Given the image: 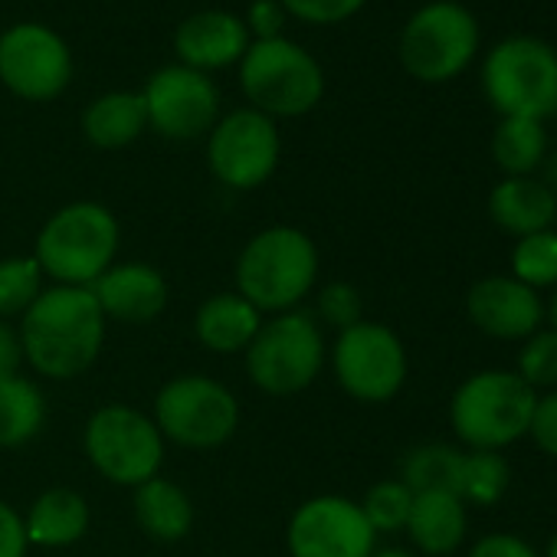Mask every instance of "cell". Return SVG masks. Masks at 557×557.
<instances>
[{
  "label": "cell",
  "mask_w": 557,
  "mask_h": 557,
  "mask_svg": "<svg viewBox=\"0 0 557 557\" xmlns=\"http://www.w3.org/2000/svg\"><path fill=\"white\" fill-rule=\"evenodd\" d=\"M106 315L92 289L53 286L21 315L24 358L34 371L53 381H73L86 374L106 342Z\"/></svg>",
  "instance_id": "cell-1"
},
{
  "label": "cell",
  "mask_w": 557,
  "mask_h": 557,
  "mask_svg": "<svg viewBox=\"0 0 557 557\" xmlns=\"http://www.w3.org/2000/svg\"><path fill=\"white\" fill-rule=\"evenodd\" d=\"M319 283V249L296 226L259 230L236 256V293L259 312H293Z\"/></svg>",
  "instance_id": "cell-2"
},
{
  "label": "cell",
  "mask_w": 557,
  "mask_h": 557,
  "mask_svg": "<svg viewBox=\"0 0 557 557\" xmlns=\"http://www.w3.org/2000/svg\"><path fill=\"white\" fill-rule=\"evenodd\" d=\"M119 220L96 200H76L60 207L40 230L34 259L57 286L89 289L96 278L115 265Z\"/></svg>",
  "instance_id": "cell-3"
},
{
  "label": "cell",
  "mask_w": 557,
  "mask_h": 557,
  "mask_svg": "<svg viewBox=\"0 0 557 557\" xmlns=\"http://www.w3.org/2000/svg\"><path fill=\"white\" fill-rule=\"evenodd\" d=\"M537 394L505 368L475 371L449 397V426L466 449H495L528 436Z\"/></svg>",
  "instance_id": "cell-4"
},
{
  "label": "cell",
  "mask_w": 557,
  "mask_h": 557,
  "mask_svg": "<svg viewBox=\"0 0 557 557\" xmlns=\"http://www.w3.org/2000/svg\"><path fill=\"white\" fill-rule=\"evenodd\" d=\"M239 86L249 109L269 119H296L312 112L325 96L319 60L286 37L252 40L239 60Z\"/></svg>",
  "instance_id": "cell-5"
},
{
  "label": "cell",
  "mask_w": 557,
  "mask_h": 557,
  "mask_svg": "<svg viewBox=\"0 0 557 557\" xmlns=\"http://www.w3.org/2000/svg\"><path fill=\"white\" fill-rule=\"evenodd\" d=\"M482 92L502 119L557 112V50L541 37H505L482 63Z\"/></svg>",
  "instance_id": "cell-6"
},
{
  "label": "cell",
  "mask_w": 557,
  "mask_h": 557,
  "mask_svg": "<svg viewBox=\"0 0 557 557\" xmlns=\"http://www.w3.org/2000/svg\"><path fill=\"white\" fill-rule=\"evenodd\" d=\"M249 381L269 397H293L312 387L325 364V335L309 312H278L262 322L243 351Z\"/></svg>",
  "instance_id": "cell-7"
},
{
  "label": "cell",
  "mask_w": 557,
  "mask_h": 557,
  "mask_svg": "<svg viewBox=\"0 0 557 557\" xmlns=\"http://www.w3.org/2000/svg\"><path fill=\"white\" fill-rule=\"evenodd\" d=\"M397 53L413 79L449 83L479 53V21L456 0H433L404 24Z\"/></svg>",
  "instance_id": "cell-8"
},
{
  "label": "cell",
  "mask_w": 557,
  "mask_h": 557,
  "mask_svg": "<svg viewBox=\"0 0 557 557\" xmlns=\"http://www.w3.org/2000/svg\"><path fill=\"white\" fill-rule=\"evenodd\" d=\"M151 420L164 440L194 453H207L233 440L239 426V400L213 377L184 374L158 391Z\"/></svg>",
  "instance_id": "cell-9"
},
{
  "label": "cell",
  "mask_w": 557,
  "mask_h": 557,
  "mask_svg": "<svg viewBox=\"0 0 557 557\" xmlns=\"http://www.w3.org/2000/svg\"><path fill=\"white\" fill-rule=\"evenodd\" d=\"M83 449L102 479L128 488L154 479L164 462V436L158 433L154 420L125 404L99 407L89 417L83 430Z\"/></svg>",
  "instance_id": "cell-10"
},
{
  "label": "cell",
  "mask_w": 557,
  "mask_h": 557,
  "mask_svg": "<svg viewBox=\"0 0 557 557\" xmlns=\"http://www.w3.org/2000/svg\"><path fill=\"white\" fill-rule=\"evenodd\" d=\"M335 381L358 404H391L410 374L407 348L381 322H358L338 332L332 348Z\"/></svg>",
  "instance_id": "cell-11"
},
{
  "label": "cell",
  "mask_w": 557,
  "mask_h": 557,
  "mask_svg": "<svg viewBox=\"0 0 557 557\" xmlns=\"http://www.w3.org/2000/svg\"><path fill=\"white\" fill-rule=\"evenodd\" d=\"M283 154L278 128L269 115L256 109H236L210 128L207 164L213 177L233 190H252L265 184Z\"/></svg>",
  "instance_id": "cell-12"
},
{
  "label": "cell",
  "mask_w": 557,
  "mask_h": 557,
  "mask_svg": "<svg viewBox=\"0 0 557 557\" xmlns=\"http://www.w3.org/2000/svg\"><path fill=\"white\" fill-rule=\"evenodd\" d=\"M73 79L66 40L44 24H14L0 34V83L17 99L50 102Z\"/></svg>",
  "instance_id": "cell-13"
},
{
  "label": "cell",
  "mask_w": 557,
  "mask_h": 557,
  "mask_svg": "<svg viewBox=\"0 0 557 557\" xmlns=\"http://www.w3.org/2000/svg\"><path fill=\"white\" fill-rule=\"evenodd\" d=\"M286 544L293 557H371L377 550V531L358 502L315 495L293 511Z\"/></svg>",
  "instance_id": "cell-14"
},
{
  "label": "cell",
  "mask_w": 557,
  "mask_h": 557,
  "mask_svg": "<svg viewBox=\"0 0 557 557\" xmlns=\"http://www.w3.org/2000/svg\"><path fill=\"white\" fill-rule=\"evenodd\" d=\"M141 99L148 112V128L171 141H190L207 135L220 115V92L213 79L181 63L161 66L148 79Z\"/></svg>",
  "instance_id": "cell-15"
},
{
  "label": "cell",
  "mask_w": 557,
  "mask_h": 557,
  "mask_svg": "<svg viewBox=\"0 0 557 557\" xmlns=\"http://www.w3.org/2000/svg\"><path fill=\"white\" fill-rule=\"evenodd\" d=\"M469 322L498 342H524L544 329V299L541 293L521 286L511 275H485L466 293Z\"/></svg>",
  "instance_id": "cell-16"
},
{
  "label": "cell",
  "mask_w": 557,
  "mask_h": 557,
  "mask_svg": "<svg viewBox=\"0 0 557 557\" xmlns=\"http://www.w3.org/2000/svg\"><path fill=\"white\" fill-rule=\"evenodd\" d=\"M106 322L148 325L168 309V278L148 262L109 265L89 286Z\"/></svg>",
  "instance_id": "cell-17"
},
{
  "label": "cell",
  "mask_w": 557,
  "mask_h": 557,
  "mask_svg": "<svg viewBox=\"0 0 557 557\" xmlns=\"http://www.w3.org/2000/svg\"><path fill=\"white\" fill-rule=\"evenodd\" d=\"M249 44L252 40H249L246 24L230 11H197L187 21H181L174 34V53L181 66H190L200 73L239 63Z\"/></svg>",
  "instance_id": "cell-18"
},
{
  "label": "cell",
  "mask_w": 557,
  "mask_h": 557,
  "mask_svg": "<svg viewBox=\"0 0 557 557\" xmlns=\"http://www.w3.org/2000/svg\"><path fill=\"white\" fill-rule=\"evenodd\" d=\"M557 194L541 177H502L488 194V220L521 239L541 230H554Z\"/></svg>",
  "instance_id": "cell-19"
},
{
  "label": "cell",
  "mask_w": 557,
  "mask_h": 557,
  "mask_svg": "<svg viewBox=\"0 0 557 557\" xmlns=\"http://www.w3.org/2000/svg\"><path fill=\"white\" fill-rule=\"evenodd\" d=\"M413 547L426 557H449L462 547L469 531L466 502L456 492H420L413 495L410 518L404 528Z\"/></svg>",
  "instance_id": "cell-20"
},
{
  "label": "cell",
  "mask_w": 557,
  "mask_h": 557,
  "mask_svg": "<svg viewBox=\"0 0 557 557\" xmlns=\"http://www.w3.org/2000/svg\"><path fill=\"white\" fill-rule=\"evenodd\" d=\"M262 322V312L239 293H220L197 309L194 335L213 355H239L252 345Z\"/></svg>",
  "instance_id": "cell-21"
},
{
  "label": "cell",
  "mask_w": 557,
  "mask_h": 557,
  "mask_svg": "<svg viewBox=\"0 0 557 557\" xmlns=\"http://www.w3.org/2000/svg\"><path fill=\"white\" fill-rule=\"evenodd\" d=\"M27 541L37 547H70L89 531V505L76 488H47L24 518Z\"/></svg>",
  "instance_id": "cell-22"
},
{
  "label": "cell",
  "mask_w": 557,
  "mask_h": 557,
  "mask_svg": "<svg viewBox=\"0 0 557 557\" xmlns=\"http://www.w3.org/2000/svg\"><path fill=\"white\" fill-rule=\"evenodd\" d=\"M135 521L151 541L174 544L190 534L194 502L177 482L154 475L135 488Z\"/></svg>",
  "instance_id": "cell-23"
},
{
  "label": "cell",
  "mask_w": 557,
  "mask_h": 557,
  "mask_svg": "<svg viewBox=\"0 0 557 557\" xmlns=\"http://www.w3.org/2000/svg\"><path fill=\"white\" fill-rule=\"evenodd\" d=\"M145 128L148 112L141 92H106L83 115V135L102 151H119L132 145Z\"/></svg>",
  "instance_id": "cell-24"
},
{
  "label": "cell",
  "mask_w": 557,
  "mask_h": 557,
  "mask_svg": "<svg viewBox=\"0 0 557 557\" xmlns=\"http://www.w3.org/2000/svg\"><path fill=\"white\" fill-rule=\"evenodd\" d=\"M47 423V397L24 374L0 377V449L27 446Z\"/></svg>",
  "instance_id": "cell-25"
},
{
  "label": "cell",
  "mask_w": 557,
  "mask_h": 557,
  "mask_svg": "<svg viewBox=\"0 0 557 557\" xmlns=\"http://www.w3.org/2000/svg\"><path fill=\"white\" fill-rule=\"evenodd\" d=\"M492 158L505 177H534L547 161V132L537 119H502L492 132Z\"/></svg>",
  "instance_id": "cell-26"
},
{
  "label": "cell",
  "mask_w": 557,
  "mask_h": 557,
  "mask_svg": "<svg viewBox=\"0 0 557 557\" xmlns=\"http://www.w3.org/2000/svg\"><path fill=\"white\" fill-rule=\"evenodd\" d=\"M462 469V449L449 443H423L413 446L400 462V482L420 495V492H456Z\"/></svg>",
  "instance_id": "cell-27"
},
{
  "label": "cell",
  "mask_w": 557,
  "mask_h": 557,
  "mask_svg": "<svg viewBox=\"0 0 557 557\" xmlns=\"http://www.w3.org/2000/svg\"><path fill=\"white\" fill-rule=\"evenodd\" d=\"M511 488V466L495 449H462V469L456 495L466 505L492 508L498 505Z\"/></svg>",
  "instance_id": "cell-28"
},
{
  "label": "cell",
  "mask_w": 557,
  "mask_h": 557,
  "mask_svg": "<svg viewBox=\"0 0 557 557\" xmlns=\"http://www.w3.org/2000/svg\"><path fill=\"white\" fill-rule=\"evenodd\" d=\"M511 278H518L521 286L534 293L557 289V233L554 230H541V233L515 239Z\"/></svg>",
  "instance_id": "cell-29"
},
{
  "label": "cell",
  "mask_w": 557,
  "mask_h": 557,
  "mask_svg": "<svg viewBox=\"0 0 557 557\" xmlns=\"http://www.w3.org/2000/svg\"><path fill=\"white\" fill-rule=\"evenodd\" d=\"M44 293V269L34 256L0 259V319L24 315Z\"/></svg>",
  "instance_id": "cell-30"
},
{
  "label": "cell",
  "mask_w": 557,
  "mask_h": 557,
  "mask_svg": "<svg viewBox=\"0 0 557 557\" xmlns=\"http://www.w3.org/2000/svg\"><path fill=\"white\" fill-rule=\"evenodd\" d=\"M364 518L371 521V528L377 534H394L407 528L410 518V505H413V492L400 482V479H384L377 485L368 488V495L358 502Z\"/></svg>",
  "instance_id": "cell-31"
},
{
  "label": "cell",
  "mask_w": 557,
  "mask_h": 557,
  "mask_svg": "<svg viewBox=\"0 0 557 557\" xmlns=\"http://www.w3.org/2000/svg\"><path fill=\"white\" fill-rule=\"evenodd\" d=\"M515 374L534 394H547L557 387V332L554 329H537L531 338L521 342Z\"/></svg>",
  "instance_id": "cell-32"
},
{
  "label": "cell",
  "mask_w": 557,
  "mask_h": 557,
  "mask_svg": "<svg viewBox=\"0 0 557 557\" xmlns=\"http://www.w3.org/2000/svg\"><path fill=\"white\" fill-rule=\"evenodd\" d=\"M319 315L325 325L345 332L358 322H364V302H361V293L351 286V283H329L322 293H319Z\"/></svg>",
  "instance_id": "cell-33"
},
{
  "label": "cell",
  "mask_w": 557,
  "mask_h": 557,
  "mask_svg": "<svg viewBox=\"0 0 557 557\" xmlns=\"http://www.w3.org/2000/svg\"><path fill=\"white\" fill-rule=\"evenodd\" d=\"M278 4L286 8V14L299 17L302 24L332 27V24L355 17L368 0H278Z\"/></svg>",
  "instance_id": "cell-34"
},
{
  "label": "cell",
  "mask_w": 557,
  "mask_h": 557,
  "mask_svg": "<svg viewBox=\"0 0 557 557\" xmlns=\"http://www.w3.org/2000/svg\"><path fill=\"white\" fill-rule=\"evenodd\" d=\"M528 436L534 440V446L557 459V387L547 391V394H537V404H534V413H531V426H528Z\"/></svg>",
  "instance_id": "cell-35"
},
{
  "label": "cell",
  "mask_w": 557,
  "mask_h": 557,
  "mask_svg": "<svg viewBox=\"0 0 557 557\" xmlns=\"http://www.w3.org/2000/svg\"><path fill=\"white\" fill-rule=\"evenodd\" d=\"M466 557H541V550L534 544H528L524 537L518 534H508V531H495V534H485L479 537Z\"/></svg>",
  "instance_id": "cell-36"
},
{
  "label": "cell",
  "mask_w": 557,
  "mask_h": 557,
  "mask_svg": "<svg viewBox=\"0 0 557 557\" xmlns=\"http://www.w3.org/2000/svg\"><path fill=\"white\" fill-rule=\"evenodd\" d=\"M283 21H286V8L278 0H252L243 24L249 34H256V40H272L283 37Z\"/></svg>",
  "instance_id": "cell-37"
},
{
  "label": "cell",
  "mask_w": 557,
  "mask_h": 557,
  "mask_svg": "<svg viewBox=\"0 0 557 557\" xmlns=\"http://www.w3.org/2000/svg\"><path fill=\"white\" fill-rule=\"evenodd\" d=\"M27 528H24V515L0 498V557H27Z\"/></svg>",
  "instance_id": "cell-38"
},
{
  "label": "cell",
  "mask_w": 557,
  "mask_h": 557,
  "mask_svg": "<svg viewBox=\"0 0 557 557\" xmlns=\"http://www.w3.org/2000/svg\"><path fill=\"white\" fill-rule=\"evenodd\" d=\"M24 342H21V329H14L11 322L0 319V377H14L24 368Z\"/></svg>",
  "instance_id": "cell-39"
},
{
  "label": "cell",
  "mask_w": 557,
  "mask_h": 557,
  "mask_svg": "<svg viewBox=\"0 0 557 557\" xmlns=\"http://www.w3.org/2000/svg\"><path fill=\"white\" fill-rule=\"evenodd\" d=\"M544 315H547V322H550V329L557 332V289H550V302L544 306Z\"/></svg>",
  "instance_id": "cell-40"
},
{
  "label": "cell",
  "mask_w": 557,
  "mask_h": 557,
  "mask_svg": "<svg viewBox=\"0 0 557 557\" xmlns=\"http://www.w3.org/2000/svg\"><path fill=\"white\" fill-rule=\"evenodd\" d=\"M371 557H417V554H410L404 547H384V550H374Z\"/></svg>",
  "instance_id": "cell-41"
},
{
  "label": "cell",
  "mask_w": 557,
  "mask_h": 557,
  "mask_svg": "<svg viewBox=\"0 0 557 557\" xmlns=\"http://www.w3.org/2000/svg\"><path fill=\"white\" fill-rule=\"evenodd\" d=\"M541 557H557V531L550 534V541H547V550H544Z\"/></svg>",
  "instance_id": "cell-42"
},
{
  "label": "cell",
  "mask_w": 557,
  "mask_h": 557,
  "mask_svg": "<svg viewBox=\"0 0 557 557\" xmlns=\"http://www.w3.org/2000/svg\"><path fill=\"white\" fill-rule=\"evenodd\" d=\"M554 233H557V216H554Z\"/></svg>",
  "instance_id": "cell-43"
},
{
  "label": "cell",
  "mask_w": 557,
  "mask_h": 557,
  "mask_svg": "<svg viewBox=\"0 0 557 557\" xmlns=\"http://www.w3.org/2000/svg\"><path fill=\"white\" fill-rule=\"evenodd\" d=\"M554 115H557V112H554Z\"/></svg>",
  "instance_id": "cell-44"
}]
</instances>
